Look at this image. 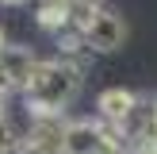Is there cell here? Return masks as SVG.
Masks as SVG:
<instances>
[{
  "label": "cell",
  "mask_w": 157,
  "mask_h": 154,
  "mask_svg": "<svg viewBox=\"0 0 157 154\" xmlns=\"http://www.w3.org/2000/svg\"><path fill=\"white\" fill-rule=\"evenodd\" d=\"M23 96L31 104V116H61L73 96L81 92V66L73 58H46L35 62L27 85H23Z\"/></svg>",
  "instance_id": "1"
},
{
  "label": "cell",
  "mask_w": 157,
  "mask_h": 154,
  "mask_svg": "<svg viewBox=\"0 0 157 154\" xmlns=\"http://www.w3.org/2000/svg\"><path fill=\"white\" fill-rule=\"evenodd\" d=\"M77 35H81V46L88 54H115L123 43H127V23H123V15H115L111 8L96 4L81 19Z\"/></svg>",
  "instance_id": "2"
},
{
  "label": "cell",
  "mask_w": 157,
  "mask_h": 154,
  "mask_svg": "<svg viewBox=\"0 0 157 154\" xmlns=\"http://www.w3.org/2000/svg\"><path fill=\"white\" fill-rule=\"evenodd\" d=\"M123 139L100 120H69L61 127V146L58 154H115Z\"/></svg>",
  "instance_id": "3"
},
{
  "label": "cell",
  "mask_w": 157,
  "mask_h": 154,
  "mask_svg": "<svg viewBox=\"0 0 157 154\" xmlns=\"http://www.w3.org/2000/svg\"><path fill=\"white\" fill-rule=\"evenodd\" d=\"M96 108H100V123L111 127L115 135H119V131L130 123V116H134L138 96H134L130 89H104V92L96 96Z\"/></svg>",
  "instance_id": "4"
},
{
  "label": "cell",
  "mask_w": 157,
  "mask_h": 154,
  "mask_svg": "<svg viewBox=\"0 0 157 154\" xmlns=\"http://www.w3.org/2000/svg\"><path fill=\"white\" fill-rule=\"evenodd\" d=\"M15 146H19V139H15V131H12V123L0 116V154H12Z\"/></svg>",
  "instance_id": "5"
},
{
  "label": "cell",
  "mask_w": 157,
  "mask_h": 154,
  "mask_svg": "<svg viewBox=\"0 0 157 154\" xmlns=\"http://www.w3.org/2000/svg\"><path fill=\"white\" fill-rule=\"evenodd\" d=\"M0 4H23V0H0Z\"/></svg>",
  "instance_id": "6"
}]
</instances>
